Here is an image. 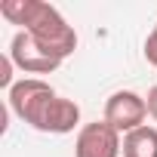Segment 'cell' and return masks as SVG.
<instances>
[{
  "label": "cell",
  "mask_w": 157,
  "mask_h": 157,
  "mask_svg": "<svg viewBox=\"0 0 157 157\" xmlns=\"http://www.w3.org/2000/svg\"><path fill=\"white\" fill-rule=\"evenodd\" d=\"M123 157H157V129L139 126L123 136Z\"/></svg>",
  "instance_id": "obj_6"
},
{
  "label": "cell",
  "mask_w": 157,
  "mask_h": 157,
  "mask_svg": "<svg viewBox=\"0 0 157 157\" xmlns=\"http://www.w3.org/2000/svg\"><path fill=\"white\" fill-rule=\"evenodd\" d=\"M145 59H148V65L157 68V25H154L151 34L145 37Z\"/></svg>",
  "instance_id": "obj_7"
},
{
  "label": "cell",
  "mask_w": 157,
  "mask_h": 157,
  "mask_svg": "<svg viewBox=\"0 0 157 157\" xmlns=\"http://www.w3.org/2000/svg\"><path fill=\"white\" fill-rule=\"evenodd\" d=\"M10 111L19 120H25L28 126H34L37 132H52V136L74 132V126L80 123V108H77V102L59 96L40 77H25V80L13 83Z\"/></svg>",
  "instance_id": "obj_1"
},
{
  "label": "cell",
  "mask_w": 157,
  "mask_h": 157,
  "mask_svg": "<svg viewBox=\"0 0 157 157\" xmlns=\"http://www.w3.org/2000/svg\"><path fill=\"white\" fill-rule=\"evenodd\" d=\"M0 16L13 25H22L25 34L52 59L65 62L77 49V34L74 28L62 19V13L43 0H3L0 3Z\"/></svg>",
  "instance_id": "obj_2"
},
{
  "label": "cell",
  "mask_w": 157,
  "mask_h": 157,
  "mask_svg": "<svg viewBox=\"0 0 157 157\" xmlns=\"http://www.w3.org/2000/svg\"><path fill=\"white\" fill-rule=\"evenodd\" d=\"M120 154H123V142L114 126H108L105 120L80 126L74 142V157H120Z\"/></svg>",
  "instance_id": "obj_4"
},
{
  "label": "cell",
  "mask_w": 157,
  "mask_h": 157,
  "mask_svg": "<svg viewBox=\"0 0 157 157\" xmlns=\"http://www.w3.org/2000/svg\"><path fill=\"white\" fill-rule=\"evenodd\" d=\"M13 59L10 56H3L0 59V86H6V90H13Z\"/></svg>",
  "instance_id": "obj_8"
},
{
  "label": "cell",
  "mask_w": 157,
  "mask_h": 157,
  "mask_svg": "<svg viewBox=\"0 0 157 157\" xmlns=\"http://www.w3.org/2000/svg\"><path fill=\"white\" fill-rule=\"evenodd\" d=\"M10 59H13V65L22 68L25 74H52V71L62 65L59 59L46 56V52L31 40V34H25V31H16V37L10 40Z\"/></svg>",
  "instance_id": "obj_5"
},
{
  "label": "cell",
  "mask_w": 157,
  "mask_h": 157,
  "mask_svg": "<svg viewBox=\"0 0 157 157\" xmlns=\"http://www.w3.org/2000/svg\"><path fill=\"white\" fill-rule=\"evenodd\" d=\"M145 102H148V114L157 120V86H151V90H148V99H145Z\"/></svg>",
  "instance_id": "obj_9"
},
{
  "label": "cell",
  "mask_w": 157,
  "mask_h": 157,
  "mask_svg": "<svg viewBox=\"0 0 157 157\" xmlns=\"http://www.w3.org/2000/svg\"><path fill=\"white\" fill-rule=\"evenodd\" d=\"M145 117H148V102L132 90H117L105 102V123L114 126L117 132H132L145 126Z\"/></svg>",
  "instance_id": "obj_3"
}]
</instances>
